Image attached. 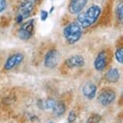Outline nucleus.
<instances>
[{"instance_id":"f257e3e1","label":"nucleus","mask_w":123,"mask_h":123,"mask_svg":"<svg viewBox=\"0 0 123 123\" xmlns=\"http://www.w3.org/2000/svg\"><path fill=\"white\" fill-rule=\"evenodd\" d=\"M101 8L98 5H92L87 9L85 12L79 13L76 21L80 24L83 29L88 28L92 24H94L101 15Z\"/></svg>"},{"instance_id":"f03ea898","label":"nucleus","mask_w":123,"mask_h":123,"mask_svg":"<svg viewBox=\"0 0 123 123\" xmlns=\"http://www.w3.org/2000/svg\"><path fill=\"white\" fill-rule=\"evenodd\" d=\"M82 30L83 28L77 21L68 24L63 30V35L66 42L70 45L77 43L82 36Z\"/></svg>"},{"instance_id":"7ed1b4c3","label":"nucleus","mask_w":123,"mask_h":123,"mask_svg":"<svg viewBox=\"0 0 123 123\" xmlns=\"http://www.w3.org/2000/svg\"><path fill=\"white\" fill-rule=\"evenodd\" d=\"M35 26L34 19H30L28 21L24 23L18 31V37L21 40H28L34 35Z\"/></svg>"},{"instance_id":"20e7f679","label":"nucleus","mask_w":123,"mask_h":123,"mask_svg":"<svg viewBox=\"0 0 123 123\" xmlns=\"http://www.w3.org/2000/svg\"><path fill=\"white\" fill-rule=\"evenodd\" d=\"M61 55L56 49H51L46 53L44 57V66L48 68H55L59 64Z\"/></svg>"},{"instance_id":"39448f33","label":"nucleus","mask_w":123,"mask_h":123,"mask_svg":"<svg viewBox=\"0 0 123 123\" xmlns=\"http://www.w3.org/2000/svg\"><path fill=\"white\" fill-rule=\"evenodd\" d=\"M116 94L113 90L110 89H103L97 97V101L102 106H109L115 101Z\"/></svg>"},{"instance_id":"423d86ee","label":"nucleus","mask_w":123,"mask_h":123,"mask_svg":"<svg viewBox=\"0 0 123 123\" xmlns=\"http://www.w3.org/2000/svg\"><path fill=\"white\" fill-rule=\"evenodd\" d=\"M24 60V55L21 52H17L12 54L6 59L4 64V69L6 70H11L18 64H20Z\"/></svg>"},{"instance_id":"0eeeda50","label":"nucleus","mask_w":123,"mask_h":123,"mask_svg":"<svg viewBox=\"0 0 123 123\" xmlns=\"http://www.w3.org/2000/svg\"><path fill=\"white\" fill-rule=\"evenodd\" d=\"M89 0H71L68 5V12L72 15H77L85 7Z\"/></svg>"},{"instance_id":"6e6552de","label":"nucleus","mask_w":123,"mask_h":123,"mask_svg":"<svg viewBox=\"0 0 123 123\" xmlns=\"http://www.w3.org/2000/svg\"><path fill=\"white\" fill-rule=\"evenodd\" d=\"M85 64L84 57L80 55H74L65 60V64L69 68H82Z\"/></svg>"},{"instance_id":"1a4fd4ad","label":"nucleus","mask_w":123,"mask_h":123,"mask_svg":"<svg viewBox=\"0 0 123 123\" xmlns=\"http://www.w3.org/2000/svg\"><path fill=\"white\" fill-rule=\"evenodd\" d=\"M107 53L105 51H101L98 53L94 60V68L97 71L101 72L105 68L107 65Z\"/></svg>"},{"instance_id":"9d476101","label":"nucleus","mask_w":123,"mask_h":123,"mask_svg":"<svg viewBox=\"0 0 123 123\" xmlns=\"http://www.w3.org/2000/svg\"><path fill=\"white\" fill-rule=\"evenodd\" d=\"M34 9V3L30 0H24L20 4L19 6V12L18 15H20L24 18V19H26L31 16L32 11Z\"/></svg>"},{"instance_id":"9b49d317","label":"nucleus","mask_w":123,"mask_h":123,"mask_svg":"<svg viewBox=\"0 0 123 123\" xmlns=\"http://www.w3.org/2000/svg\"><path fill=\"white\" fill-rule=\"evenodd\" d=\"M97 85L92 82H89L84 85L82 89V93L87 99L92 100L97 94Z\"/></svg>"},{"instance_id":"f8f14e48","label":"nucleus","mask_w":123,"mask_h":123,"mask_svg":"<svg viewBox=\"0 0 123 123\" xmlns=\"http://www.w3.org/2000/svg\"><path fill=\"white\" fill-rule=\"evenodd\" d=\"M105 80L108 82L110 83H116L120 79V73L117 68H111L107 71L105 76Z\"/></svg>"},{"instance_id":"ddd939ff","label":"nucleus","mask_w":123,"mask_h":123,"mask_svg":"<svg viewBox=\"0 0 123 123\" xmlns=\"http://www.w3.org/2000/svg\"><path fill=\"white\" fill-rule=\"evenodd\" d=\"M66 111V107L65 105L63 103V102H57V103L55 104V105L53 106L52 108V112L53 114H54L55 117H61L64 114Z\"/></svg>"},{"instance_id":"4468645a","label":"nucleus","mask_w":123,"mask_h":123,"mask_svg":"<svg viewBox=\"0 0 123 123\" xmlns=\"http://www.w3.org/2000/svg\"><path fill=\"white\" fill-rule=\"evenodd\" d=\"M101 121V116L97 114V113H93L90 115L89 118L87 119L86 123H100Z\"/></svg>"},{"instance_id":"2eb2a0df","label":"nucleus","mask_w":123,"mask_h":123,"mask_svg":"<svg viewBox=\"0 0 123 123\" xmlns=\"http://www.w3.org/2000/svg\"><path fill=\"white\" fill-rule=\"evenodd\" d=\"M115 59L119 64H123V49L118 48L115 52Z\"/></svg>"},{"instance_id":"dca6fc26","label":"nucleus","mask_w":123,"mask_h":123,"mask_svg":"<svg viewBox=\"0 0 123 123\" xmlns=\"http://www.w3.org/2000/svg\"><path fill=\"white\" fill-rule=\"evenodd\" d=\"M116 15H117V17L118 19H119L121 22H122V19H123V4L122 3L118 4V6H117V9H116Z\"/></svg>"},{"instance_id":"f3484780","label":"nucleus","mask_w":123,"mask_h":123,"mask_svg":"<svg viewBox=\"0 0 123 123\" xmlns=\"http://www.w3.org/2000/svg\"><path fill=\"white\" fill-rule=\"evenodd\" d=\"M76 120V114L74 110H71L68 116V123H75Z\"/></svg>"},{"instance_id":"a211bd4d","label":"nucleus","mask_w":123,"mask_h":123,"mask_svg":"<svg viewBox=\"0 0 123 123\" xmlns=\"http://www.w3.org/2000/svg\"><path fill=\"white\" fill-rule=\"evenodd\" d=\"M56 102L55 101V100L53 99H48L45 102V107L47 109H52L53 106L55 105V104Z\"/></svg>"},{"instance_id":"6ab92c4d","label":"nucleus","mask_w":123,"mask_h":123,"mask_svg":"<svg viewBox=\"0 0 123 123\" xmlns=\"http://www.w3.org/2000/svg\"><path fill=\"white\" fill-rule=\"evenodd\" d=\"M48 15H49V12H48V11L45 10H41L40 19L42 20V21H45V20L48 18Z\"/></svg>"},{"instance_id":"aec40b11","label":"nucleus","mask_w":123,"mask_h":123,"mask_svg":"<svg viewBox=\"0 0 123 123\" xmlns=\"http://www.w3.org/2000/svg\"><path fill=\"white\" fill-rule=\"evenodd\" d=\"M6 7V0H0V13L5 11Z\"/></svg>"},{"instance_id":"412c9836","label":"nucleus","mask_w":123,"mask_h":123,"mask_svg":"<svg viewBox=\"0 0 123 123\" xmlns=\"http://www.w3.org/2000/svg\"><path fill=\"white\" fill-rule=\"evenodd\" d=\"M24 20V18H23L20 15H18V16L16 17V21H17V24H21V23H23Z\"/></svg>"},{"instance_id":"4be33fe9","label":"nucleus","mask_w":123,"mask_h":123,"mask_svg":"<svg viewBox=\"0 0 123 123\" xmlns=\"http://www.w3.org/2000/svg\"><path fill=\"white\" fill-rule=\"evenodd\" d=\"M30 1H31V2H32V3H33L35 4V3H37V2H38V1H39V0H30Z\"/></svg>"},{"instance_id":"5701e85b","label":"nucleus","mask_w":123,"mask_h":123,"mask_svg":"<svg viewBox=\"0 0 123 123\" xmlns=\"http://www.w3.org/2000/svg\"><path fill=\"white\" fill-rule=\"evenodd\" d=\"M53 9H54V6H52V8H51V11H50V13H52V11H53Z\"/></svg>"},{"instance_id":"b1692460","label":"nucleus","mask_w":123,"mask_h":123,"mask_svg":"<svg viewBox=\"0 0 123 123\" xmlns=\"http://www.w3.org/2000/svg\"><path fill=\"white\" fill-rule=\"evenodd\" d=\"M48 123H53V122H48Z\"/></svg>"},{"instance_id":"393cba45","label":"nucleus","mask_w":123,"mask_h":123,"mask_svg":"<svg viewBox=\"0 0 123 123\" xmlns=\"http://www.w3.org/2000/svg\"><path fill=\"white\" fill-rule=\"evenodd\" d=\"M52 1H53V0H52Z\"/></svg>"}]
</instances>
